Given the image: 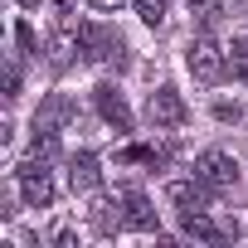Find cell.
Segmentation results:
<instances>
[{
    "instance_id": "obj_12",
    "label": "cell",
    "mask_w": 248,
    "mask_h": 248,
    "mask_svg": "<svg viewBox=\"0 0 248 248\" xmlns=\"http://www.w3.org/2000/svg\"><path fill=\"white\" fill-rule=\"evenodd\" d=\"M93 224L102 229V233H112V229H127V219L117 214V204H107V200H97L93 204Z\"/></svg>"
},
{
    "instance_id": "obj_15",
    "label": "cell",
    "mask_w": 248,
    "mask_h": 248,
    "mask_svg": "<svg viewBox=\"0 0 248 248\" xmlns=\"http://www.w3.org/2000/svg\"><path fill=\"white\" fill-rule=\"evenodd\" d=\"M15 39H20V49H25V54H39V39H34V30H30V25H15Z\"/></svg>"
},
{
    "instance_id": "obj_9",
    "label": "cell",
    "mask_w": 248,
    "mask_h": 248,
    "mask_svg": "<svg viewBox=\"0 0 248 248\" xmlns=\"http://www.w3.org/2000/svg\"><path fill=\"white\" fill-rule=\"evenodd\" d=\"M97 180H102L97 156H93V151H78V156L68 161V185H73L78 195H88V190H97Z\"/></svg>"
},
{
    "instance_id": "obj_2",
    "label": "cell",
    "mask_w": 248,
    "mask_h": 248,
    "mask_svg": "<svg viewBox=\"0 0 248 248\" xmlns=\"http://www.w3.org/2000/svg\"><path fill=\"white\" fill-rule=\"evenodd\" d=\"M185 68H190V73H195V83H204V88H209V83H219V78L229 73V63H224V54H219V44H214L209 34H200V39L185 49Z\"/></svg>"
},
{
    "instance_id": "obj_16",
    "label": "cell",
    "mask_w": 248,
    "mask_h": 248,
    "mask_svg": "<svg viewBox=\"0 0 248 248\" xmlns=\"http://www.w3.org/2000/svg\"><path fill=\"white\" fill-rule=\"evenodd\" d=\"M214 117H219V122H238V117H243V107H238V102H219V107H214Z\"/></svg>"
},
{
    "instance_id": "obj_14",
    "label": "cell",
    "mask_w": 248,
    "mask_h": 248,
    "mask_svg": "<svg viewBox=\"0 0 248 248\" xmlns=\"http://www.w3.org/2000/svg\"><path fill=\"white\" fill-rule=\"evenodd\" d=\"M137 15H141V20L156 30V25L166 20V0H137Z\"/></svg>"
},
{
    "instance_id": "obj_10",
    "label": "cell",
    "mask_w": 248,
    "mask_h": 248,
    "mask_svg": "<svg viewBox=\"0 0 248 248\" xmlns=\"http://www.w3.org/2000/svg\"><path fill=\"white\" fill-rule=\"evenodd\" d=\"M180 229H185L190 238H204V243H224V238H229V229H219L204 209H180Z\"/></svg>"
},
{
    "instance_id": "obj_1",
    "label": "cell",
    "mask_w": 248,
    "mask_h": 248,
    "mask_svg": "<svg viewBox=\"0 0 248 248\" xmlns=\"http://www.w3.org/2000/svg\"><path fill=\"white\" fill-rule=\"evenodd\" d=\"M78 59L88 63H127V44H122V34L102 30V25H78Z\"/></svg>"
},
{
    "instance_id": "obj_13",
    "label": "cell",
    "mask_w": 248,
    "mask_h": 248,
    "mask_svg": "<svg viewBox=\"0 0 248 248\" xmlns=\"http://www.w3.org/2000/svg\"><path fill=\"white\" fill-rule=\"evenodd\" d=\"M190 15H195L200 25H214V20L224 15V0H190Z\"/></svg>"
},
{
    "instance_id": "obj_21",
    "label": "cell",
    "mask_w": 248,
    "mask_h": 248,
    "mask_svg": "<svg viewBox=\"0 0 248 248\" xmlns=\"http://www.w3.org/2000/svg\"><path fill=\"white\" fill-rule=\"evenodd\" d=\"M20 5H25V10H34V5H44V0H20Z\"/></svg>"
},
{
    "instance_id": "obj_8",
    "label": "cell",
    "mask_w": 248,
    "mask_h": 248,
    "mask_svg": "<svg viewBox=\"0 0 248 248\" xmlns=\"http://www.w3.org/2000/svg\"><path fill=\"white\" fill-rule=\"evenodd\" d=\"M166 200L175 209H209V185L204 180H170L166 185Z\"/></svg>"
},
{
    "instance_id": "obj_20",
    "label": "cell",
    "mask_w": 248,
    "mask_h": 248,
    "mask_svg": "<svg viewBox=\"0 0 248 248\" xmlns=\"http://www.w3.org/2000/svg\"><path fill=\"white\" fill-rule=\"evenodd\" d=\"M88 5H93V10H122L127 0H88Z\"/></svg>"
},
{
    "instance_id": "obj_7",
    "label": "cell",
    "mask_w": 248,
    "mask_h": 248,
    "mask_svg": "<svg viewBox=\"0 0 248 248\" xmlns=\"http://www.w3.org/2000/svg\"><path fill=\"white\" fill-rule=\"evenodd\" d=\"M122 219L137 233H156V209H151V200L141 190H122Z\"/></svg>"
},
{
    "instance_id": "obj_19",
    "label": "cell",
    "mask_w": 248,
    "mask_h": 248,
    "mask_svg": "<svg viewBox=\"0 0 248 248\" xmlns=\"http://www.w3.org/2000/svg\"><path fill=\"white\" fill-rule=\"evenodd\" d=\"M233 54H248V25H243V30L233 34Z\"/></svg>"
},
{
    "instance_id": "obj_11",
    "label": "cell",
    "mask_w": 248,
    "mask_h": 248,
    "mask_svg": "<svg viewBox=\"0 0 248 248\" xmlns=\"http://www.w3.org/2000/svg\"><path fill=\"white\" fill-rule=\"evenodd\" d=\"M30 156L54 161V156H59V132H54V127H39V132H34V141H30Z\"/></svg>"
},
{
    "instance_id": "obj_4",
    "label": "cell",
    "mask_w": 248,
    "mask_h": 248,
    "mask_svg": "<svg viewBox=\"0 0 248 248\" xmlns=\"http://www.w3.org/2000/svg\"><path fill=\"white\" fill-rule=\"evenodd\" d=\"M195 180H204L209 190H233L238 185V161L229 151H200L195 156Z\"/></svg>"
},
{
    "instance_id": "obj_3",
    "label": "cell",
    "mask_w": 248,
    "mask_h": 248,
    "mask_svg": "<svg viewBox=\"0 0 248 248\" xmlns=\"http://www.w3.org/2000/svg\"><path fill=\"white\" fill-rule=\"evenodd\" d=\"M15 185H20V195H25L30 209H49V204H54V180H49V170H44L39 156H30V161L15 170Z\"/></svg>"
},
{
    "instance_id": "obj_5",
    "label": "cell",
    "mask_w": 248,
    "mask_h": 248,
    "mask_svg": "<svg viewBox=\"0 0 248 248\" xmlns=\"http://www.w3.org/2000/svg\"><path fill=\"white\" fill-rule=\"evenodd\" d=\"M146 117H151V127H185L190 122V107L180 102L175 88H156L146 97Z\"/></svg>"
},
{
    "instance_id": "obj_6",
    "label": "cell",
    "mask_w": 248,
    "mask_h": 248,
    "mask_svg": "<svg viewBox=\"0 0 248 248\" xmlns=\"http://www.w3.org/2000/svg\"><path fill=\"white\" fill-rule=\"evenodd\" d=\"M93 107H97V117L107 122V127L132 132V107H127V97L117 93V83H97L93 88Z\"/></svg>"
},
{
    "instance_id": "obj_18",
    "label": "cell",
    "mask_w": 248,
    "mask_h": 248,
    "mask_svg": "<svg viewBox=\"0 0 248 248\" xmlns=\"http://www.w3.org/2000/svg\"><path fill=\"white\" fill-rule=\"evenodd\" d=\"M229 73H233V78H248V54H233V59H229Z\"/></svg>"
},
{
    "instance_id": "obj_17",
    "label": "cell",
    "mask_w": 248,
    "mask_h": 248,
    "mask_svg": "<svg viewBox=\"0 0 248 248\" xmlns=\"http://www.w3.org/2000/svg\"><path fill=\"white\" fill-rule=\"evenodd\" d=\"M15 93H20V68L10 63V68H5V97H15Z\"/></svg>"
}]
</instances>
